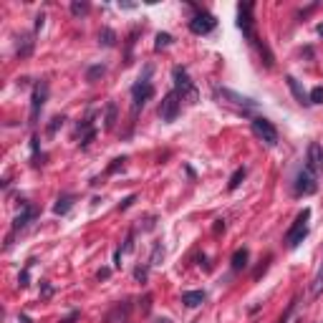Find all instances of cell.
<instances>
[{
  "instance_id": "obj_1",
  "label": "cell",
  "mask_w": 323,
  "mask_h": 323,
  "mask_svg": "<svg viewBox=\"0 0 323 323\" xmlns=\"http://www.w3.org/2000/svg\"><path fill=\"white\" fill-rule=\"evenodd\" d=\"M172 79H174V91L179 94V99H182V101H187V104H197V101H200V91L194 88L189 74L182 66H174Z\"/></svg>"
},
{
  "instance_id": "obj_2",
  "label": "cell",
  "mask_w": 323,
  "mask_h": 323,
  "mask_svg": "<svg viewBox=\"0 0 323 323\" xmlns=\"http://www.w3.org/2000/svg\"><path fill=\"white\" fill-rule=\"evenodd\" d=\"M308 220H311V210L306 207L298 217H296V222L291 225V230L285 232V245H288L291 250L293 247H298L303 240H306V235H308Z\"/></svg>"
},
{
  "instance_id": "obj_3",
  "label": "cell",
  "mask_w": 323,
  "mask_h": 323,
  "mask_svg": "<svg viewBox=\"0 0 323 323\" xmlns=\"http://www.w3.org/2000/svg\"><path fill=\"white\" fill-rule=\"evenodd\" d=\"M149 71L152 68H147V74H144V79H139L136 83H134V88H132V101H134V111H139L141 106H144L152 96H154V86H152V81L147 79L149 76Z\"/></svg>"
},
{
  "instance_id": "obj_4",
  "label": "cell",
  "mask_w": 323,
  "mask_h": 323,
  "mask_svg": "<svg viewBox=\"0 0 323 323\" xmlns=\"http://www.w3.org/2000/svg\"><path fill=\"white\" fill-rule=\"evenodd\" d=\"M253 3H240L238 5V28L242 30V35L250 41V43H255V28H253Z\"/></svg>"
},
{
  "instance_id": "obj_5",
  "label": "cell",
  "mask_w": 323,
  "mask_h": 323,
  "mask_svg": "<svg viewBox=\"0 0 323 323\" xmlns=\"http://www.w3.org/2000/svg\"><path fill=\"white\" fill-rule=\"evenodd\" d=\"M253 132L258 139H263L268 147H275L278 144V129L273 127V121H268L263 116H255L253 119Z\"/></svg>"
},
{
  "instance_id": "obj_6",
  "label": "cell",
  "mask_w": 323,
  "mask_h": 323,
  "mask_svg": "<svg viewBox=\"0 0 323 323\" xmlns=\"http://www.w3.org/2000/svg\"><path fill=\"white\" fill-rule=\"evenodd\" d=\"M182 99H179V94L177 91H169L164 99H162V104H159V116H162V121H167V124H172L177 116H179V104Z\"/></svg>"
},
{
  "instance_id": "obj_7",
  "label": "cell",
  "mask_w": 323,
  "mask_h": 323,
  "mask_svg": "<svg viewBox=\"0 0 323 323\" xmlns=\"http://www.w3.org/2000/svg\"><path fill=\"white\" fill-rule=\"evenodd\" d=\"M215 26H217L215 15H210V13H205V10H197V13L192 15V21H189V30H192L194 35H207V33L215 30Z\"/></svg>"
},
{
  "instance_id": "obj_8",
  "label": "cell",
  "mask_w": 323,
  "mask_h": 323,
  "mask_svg": "<svg viewBox=\"0 0 323 323\" xmlns=\"http://www.w3.org/2000/svg\"><path fill=\"white\" fill-rule=\"evenodd\" d=\"M215 96H217L220 101L225 99L227 104H235V106H240V109H258V101L247 99V96H240V94H235V91H230V88L215 86Z\"/></svg>"
},
{
  "instance_id": "obj_9",
  "label": "cell",
  "mask_w": 323,
  "mask_h": 323,
  "mask_svg": "<svg viewBox=\"0 0 323 323\" xmlns=\"http://www.w3.org/2000/svg\"><path fill=\"white\" fill-rule=\"evenodd\" d=\"M46 99H48V83H46V81H38V83L33 86V96H30V121L38 119Z\"/></svg>"
},
{
  "instance_id": "obj_10",
  "label": "cell",
  "mask_w": 323,
  "mask_h": 323,
  "mask_svg": "<svg viewBox=\"0 0 323 323\" xmlns=\"http://www.w3.org/2000/svg\"><path fill=\"white\" fill-rule=\"evenodd\" d=\"M316 189H318V185H316V172H311V169L303 167V169L298 172V177H296V194H313Z\"/></svg>"
},
{
  "instance_id": "obj_11",
  "label": "cell",
  "mask_w": 323,
  "mask_h": 323,
  "mask_svg": "<svg viewBox=\"0 0 323 323\" xmlns=\"http://www.w3.org/2000/svg\"><path fill=\"white\" fill-rule=\"evenodd\" d=\"M35 215H38V210H35L30 202H21V215L13 220V232H21V230H26L28 227V222L30 220H35Z\"/></svg>"
},
{
  "instance_id": "obj_12",
  "label": "cell",
  "mask_w": 323,
  "mask_h": 323,
  "mask_svg": "<svg viewBox=\"0 0 323 323\" xmlns=\"http://www.w3.org/2000/svg\"><path fill=\"white\" fill-rule=\"evenodd\" d=\"M285 81H288V88L293 91V96H296V101H298L300 106H311V96L306 94V88L298 83L296 76H285Z\"/></svg>"
},
{
  "instance_id": "obj_13",
  "label": "cell",
  "mask_w": 323,
  "mask_h": 323,
  "mask_svg": "<svg viewBox=\"0 0 323 323\" xmlns=\"http://www.w3.org/2000/svg\"><path fill=\"white\" fill-rule=\"evenodd\" d=\"M318 167H323V152H321L318 144H311L308 147V159H306V169L318 172Z\"/></svg>"
},
{
  "instance_id": "obj_14",
  "label": "cell",
  "mask_w": 323,
  "mask_h": 323,
  "mask_svg": "<svg viewBox=\"0 0 323 323\" xmlns=\"http://www.w3.org/2000/svg\"><path fill=\"white\" fill-rule=\"evenodd\" d=\"M79 134H81V141H79V144H81V149H86L88 144H91V141H94V136H96V129L91 127V121H81L79 124Z\"/></svg>"
},
{
  "instance_id": "obj_15",
  "label": "cell",
  "mask_w": 323,
  "mask_h": 323,
  "mask_svg": "<svg viewBox=\"0 0 323 323\" xmlns=\"http://www.w3.org/2000/svg\"><path fill=\"white\" fill-rule=\"evenodd\" d=\"M33 46H35L33 33H21V38H18V56H21V58H28L30 53H33Z\"/></svg>"
},
{
  "instance_id": "obj_16",
  "label": "cell",
  "mask_w": 323,
  "mask_h": 323,
  "mask_svg": "<svg viewBox=\"0 0 323 323\" xmlns=\"http://www.w3.org/2000/svg\"><path fill=\"white\" fill-rule=\"evenodd\" d=\"M321 293H323V255H321V263H318V268H316V275H313V280H311V296L318 298Z\"/></svg>"
},
{
  "instance_id": "obj_17",
  "label": "cell",
  "mask_w": 323,
  "mask_h": 323,
  "mask_svg": "<svg viewBox=\"0 0 323 323\" xmlns=\"http://www.w3.org/2000/svg\"><path fill=\"white\" fill-rule=\"evenodd\" d=\"M182 303L187 308H197L200 303H205V293L202 291H187V293H182Z\"/></svg>"
},
{
  "instance_id": "obj_18",
  "label": "cell",
  "mask_w": 323,
  "mask_h": 323,
  "mask_svg": "<svg viewBox=\"0 0 323 323\" xmlns=\"http://www.w3.org/2000/svg\"><path fill=\"white\" fill-rule=\"evenodd\" d=\"M247 260H250L247 247H238L235 255H232V270H242V268H247Z\"/></svg>"
},
{
  "instance_id": "obj_19",
  "label": "cell",
  "mask_w": 323,
  "mask_h": 323,
  "mask_svg": "<svg viewBox=\"0 0 323 323\" xmlns=\"http://www.w3.org/2000/svg\"><path fill=\"white\" fill-rule=\"evenodd\" d=\"M74 200H76L74 194H63V197H58V202L53 205V212H56V215H66L71 207H74Z\"/></svg>"
},
{
  "instance_id": "obj_20",
  "label": "cell",
  "mask_w": 323,
  "mask_h": 323,
  "mask_svg": "<svg viewBox=\"0 0 323 323\" xmlns=\"http://www.w3.org/2000/svg\"><path fill=\"white\" fill-rule=\"evenodd\" d=\"M114 124H116V104L109 101V104H106V114H104V129L111 132Z\"/></svg>"
},
{
  "instance_id": "obj_21",
  "label": "cell",
  "mask_w": 323,
  "mask_h": 323,
  "mask_svg": "<svg viewBox=\"0 0 323 323\" xmlns=\"http://www.w3.org/2000/svg\"><path fill=\"white\" fill-rule=\"evenodd\" d=\"M116 41H119V38H116V33H114L111 28H101V30H99V43H101V46L114 48V46H116Z\"/></svg>"
},
{
  "instance_id": "obj_22",
  "label": "cell",
  "mask_w": 323,
  "mask_h": 323,
  "mask_svg": "<svg viewBox=\"0 0 323 323\" xmlns=\"http://www.w3.org/2000/svg\"><path fill=\"white\" fill-rule=\"evenodd\" d=\"M242 179H245V167H238L235 172H232V177H230L227 189H230V192H232V189H238V187L242 185Z\"/></svg>"
},
{
  "instance_id": "obj_23",
  "label": "cell",
  "mask_w": 323,
  "mask_h": 323,
  "mask_svg": "<svg viewBox=\"0 0 323 323\" xmlns=\"http://www.w3.org/2000/svg\"><path fill=\"white\" fill-rule=\"evenodd\" d=\"M162 260H164V245H162V242H154V247H152V258H149V265L154 268V265H159Z\"/></svg>"
},
{
  "instance_id": "obj_24",
  "label": "cell",
  "mask_w": 323,
  "mask_h": 323,
  "mask_svg": "<svg viewBox=\"0 0 323 323\" xmlns=\"http://www.w3.org/2000/svg\"><path fill=\"white\" fill-rule=\"evenodd\" d=\"M172 35L169 33H157V43H154V48L157 51H162V48H167V46H172Z\"/></svg>"
},
{
  "instance_id": "obj_25",
  "label": "cell",
  "mask_w": 323,
  "mask_h": 323,
  "mask_svg": "<svg viewBox=\"0 0 323 323\" xmlns=\"http://www.w3.org/2000/svg\"><path fill=\"white\" fill-rule=\"evenodd\" d=\"M104 74H106V68H104V66H91V68L86 71V81H96V79L104 76Z\"/></svg>"
},
{
  "instance_id": "obj_26",
  "label": "cell",
  "mask_w": 323,
  "mask_h": 323,
  "mask_svg": "<svg viewBox=\"0 0 323 323\" xmlns=\"http://www.w3.org/2000/svg\"><path fill=\"white\" fill-rule=\"evenodd\" d=\"M88 8H91V5H88V3H79V0L71 3V13H74V15H86Z\"/></svg>"
},
{
  "instance_id": "obj_27",
  "label": "cell",
  "mask_w": 323,
  "mask_h": 323,
  "mask_svg": "<svg viewBox=\"0 0 323 323\" xmlns=\"http://www.w3.org/2000/svg\"><path fill=\"white\" fill-rule=\"evenodd\" d=\"M30 265H33V260L23 268V273H21V278H18V285H21V288H28V275H30Z\"/></svg>"
},
{
  "instance_id": "obj_28",
  "label": "cell",
  "mask_w": 323,
  "mask_h": 323,
  "mask_svg": "<svg viewBox=\"0 0 323 323\" xmlns=\"http://www.w3.org/2000/svg\"><path fill=\"white\" fill-rule=\"evenodd\" d=\"M63 121H66L63 116H53V119H51V124H48V134H51V136L56 134V132H58V127H61Z\"/></svg>"
},
{
  "instance_id": "obj_29",
  "label": "cell",
  "mask_w": 323,
  "mask_h": 323,
  "mask_svg": "<svg viewBox=\"0 0 323 323\" xmlns=\"http://www.w3.org/2000/svg\"><path fill=\"white\" fill-rule=\"evenodd\" d=\"M149 268H152V265H139L136 270H134V278L144 283V280H147V275H149Z\"/></svg>"
},
{
  "instance_id": "obj_30",
  "label": "cell",
  "mask_w": 323,
  "mask_h": 323,
  "mask_svg": "<svg viewBox=\"0 0 323 323\" xmlns=\"http://www.w3.org/2000/svg\"><path fill=\"white\" fill-rule=\"evenodd\" d=\"M308 96H311V104H323V86H316Z\"/></svg>"
},
{
  "instance_id": "obj_31",
  "label": "cell",
  "mask_w": 323,
  "mask_h": 323,
  "mask_svg": "<svg viewBox=\"0 0 323 323\" xmlns=\"http://www.w3.org/2000/svg\"><path fill=\"white\" fill-rule=\"evenodd\" d=\"M134 250V232H129L127 240H124V247H121V253H132Z\"/></svg>"
},
{
  "instance_id": "obj_32",
  "label": "cell",
  "mask_w": 323,
  "mask_h": 323,
  "mask_svg": "<svg viewBox=\"0 0 323 323\" xmlns=\"http://www.w3.org/2000/svg\"><path fill=\"white\" fill-rule=\"evenodd\" d=\"M124 162H127V159H124V157H121V159H114V164H111L109 169H106V172H109V174H114V172L124 169Z\"/></svg>"
},
{
  "instance_id": "obj_33",
  "label": "cell",
  "mask_w": 323,
  "mask_h": 323,
  "mask_svg": "<svg viewBox=\"0 0 323 323\" xmlns=\"http://www.w3.org/2000/svg\"><path fill=\"white\" fill-rule=\"evenodd\" d=\"M134 200H136V194H129V197H127V200H124V202L119 205V210H129V207L134 205Z\"/></svg>"
},
{
  "instance_id": "obj_34",
  "label": "cell",
  "mask_w": 323,
  "mask_h": 323,
  "mask_svg": "<svg viewBox=\"0 0 323 323\" xmlns=\"http://www.w3.org/2000/svg\"><path fill=\"white\" fill-rule=\"evenodd\" d=\"M141 303H144V306H141V311L149 313V308H152V296H144V300H141Z\"/></svg>"
},
{
  "instance_id": "obj_35",
  "label": "cell",
  "mask_w": 323,
  "mask_h": 323,
  "mask_svg": "<svg viewBox=\"0 0 323 323\" xmlns=\"http://www.w3.org/2000/svg\"><path fill=\"white\" fill-rule=\"evenodd\" d=\"M43 23H46V15L41 13L38 18H35V30H41V28H43Z\"/></svg>"
},
{
  "instance_id": "obj_36",
  "label": "cell",
  "mask_w": 323,
  "mask_h": 323,
  "mask_svg": "<svg viewBox=\"0 0 323 323\" xmlns=\"http://www.w3.org/2000/svg\"><path fill=\"white\" fill-rule=\"evenodd\" d=\"M109 275H111V270H109V268H101V270H99V280H106Z\"/></svg>"
},
{
  "instance_id": "obj_37",
  "label": "cell",
  "mask_w": 323,
  "mask_h": 323,
  "mask_svg": "<svg viewBox=\"0 0 323 323\" xmlns=\"http://www.w3.org/2000/svg\"><path fill=\"white\" fill-rule=\"evenodd\" d=\"M51 293H53V288H51V285H48V283H46V280H43V296H46V298H48V296H51Z\"/></svg>"
},
{
  "instance_id": "obj_38",
  "label": "cell",
  "mask_w": 323,
  "mask_h": 323,
  "mask_svg": "<svg viewBox=\"0 0 323 323\" xmlns=\"http://www.w3.org/2000/svg\"><path fill=\"white\" fill-rule=\"evenodd\" d=\"M119 8H124V10H134L136 5H134V3H119Z\"/></svg>"
},
{
  "instance_id": "obj_39",
  "label": "cell",
  "mask_w": 323,
  "mask_h": 323,
  "mask_svg": "<svg viewBox=\"0 0 323 323\" xmlns=\"http://www.w3.org/2000/svg\"><path fill=\"white\" fill-rule=\"evenodd\" d=\"M316 30H318V35H323V23H321V26H318Z\"/></svg>"
},
{
  "instance_id": "obj_40",
  "label": "cell",
  "mask_w": 323,
  "mask_h": 323,
  "mask_svg": "<svg viewBox=\"0 0 323 323\" xmlns=\"http://www.w3.org/2000/svg\"><path fill=\"white\" fill-rule=\"evenodd\" d=\"M63 323H74V316H71V318H68V321H63Z\"/></svg>"
},
{
  "instance_id": "obj_41",
  "label": "cell",
  "mask_w": 323,
  "mask_h": 323,
  "mask_svg": "<svg viewBox=\"0 0 323 323\" xmlns=\"http://www.w3.org/2000/svg\"><path fill=\"white\" fill-rule=\"evenodd\" d=\"M159 323H172V321H167V318H162V321H159Z\"/></svg>"
}]
</instances>
